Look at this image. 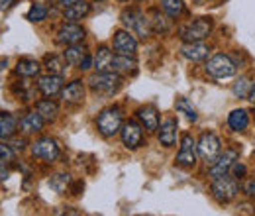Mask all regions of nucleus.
Wrapping results in <instances>:
<instances>
[{
	"label": "nucleus",
	"mask_w": 255,
	"mask_h": 216,
	"mask_svg": "<svg viewBox=\"0 0 255 216\" xmlns=\"http://www.w3.org/2000/svg\"><path fill=\"white\" fill-rule=\"evenodd\" d=\"M120 18H122V24L126 26V30H129L133 35H137L139 39H147L153 31L149 16H145V12H141L137 8H126Z\"/></svg>",
	"instance_id": "obj_1"
},
{
	"label": "nucleus",
	"mask_w": 255,
	"mask_h": 216,
	"mask_svg": "<svg viewBox=\"0 0 255 216\" xmlns=\"http://www.w3.org/2000/svg\"><path fill=\"white\" fill-rule=\"evenodd\" d=\"M122 124H124V116L120 106H108L96 118V128L104 138H114L122 130Z\"/></svg>",
	"instance_id": "obj_2"
},
{
	"label": "nucleus",
	"mask_w": 255,
	"mask_h": 216,
	"mask_svg": "<svg viewBox=\"0 0 255 216\" xmlns=\"http://www.w3.org/2000/svg\"><path fill=\"white\" fill-rule=\"evenodd\" d=\"M89 87L98 94H114L122 87V75L116 71H96L89 79Z\"/></svg>",
	"instance_id": "obj_3"
},
{
	"label": "nucleus",
	"mask_w": 255,
	"mask_h": 216,
	"mask_svg": "<svg viewBox=\"0 0 255 216\" xmlns=\"http://www.w3.org/2000/svg\"><path fill=\"white\" fill-rule=\"evenodd\" d=\"M204 69H206V73H208L210 77H214V79H230V77L236 75L238 65L232 61L230 55H226V53H216V55H212V57L208 59Z\"/></svg>",
	"instance_id": "obj_4"
},
{
	"label": "nucleus",
	"mask_w": 255,
	"mask_h": 216,
	"mask_svg": "<svg viewBox=\"0 0 255 216\" xmlns=\"http://www.w3.org/2000/svg\"><path fill=\"white\" fill-rule=\"evenodd\" d=\"M210 191H212V197H214L218 203H222L224 205V203H230V201H234V199L238 197L240 185H238L236 177L224 175V177H218V179L212 181Z\"/></svg>",
	"instance_id": "obj_5"
},
{
	"label": "nucleus",
	"mask_w": 255,
	"mask_h": 216,
	"mask_svg": "<svg viewBox=\"0 0 255 216\" xmlns=\"http://www.w3.org/2000/svg\"><path fill=\"white\" fill-rule=\"evenodd\" d=\"M210 31H212V20L202 16V18L192 20L191 24H187L181 30V37L183 41H202L210 35Z\"/></svg>",
	"instance_id": "obj_6"
},
{
	"label": "nucleus",
	"mask_w": 255,
	"mask_h": 216,
	"mask_svg": "<svg viewBox=\"0 0 255 216\" xmlns=\"http://www.w3.org/2000/svg\"><path fill=\"white\" fill-rule=\"evenodd\" d=\"M240 159V152L238 150H224V154H220L208 167V175L212 179H218V177H224L232 171V165Z\"/></svg>",
	"instance_id": "obj_7"
},
{
	"label": "nucleus",
	"mask_w": 255,
	"mask_h": 216,
	"mask_svg": "<svg viewBox=\"0 0 255 216\" xmlns=\"http://www.w3.org/2000/svg\"><path fill=\"white\" fill-rule=\"evenodd\" d=\"M220 140H218V136L216 134H212V132H204L200 138H198V144H196V152L198 155L204 159V161H208V163H212L218 155H220Z\"/></svg>",
	"instance_id": "obj_8"
},
{
	"label": "nucleus",
	"mask_w": 255,
	"mask_h": 216,
	"mask_svg": "<svg viewBox=\"0 0 255 216\" xmlns=\"http://www.w3.org/2000/svg\"><path fill=\"white\" fill-rule=\"evenodd\" d=\"M32 155L45 163H53L59 157V146L51 138H39L32 144Z\"/></svg>",
	"instance_id": "obj_9"
},
{
	"label": "nucleus",
	"mask_w": 255,
	"mask_h": 216,
	"mask_svg": "<svg viewBox=\"0 0 255 216\" xmlns=\"http://www.w3.org/2000/svg\"><path fill=\"white\" fill-rule=\"evenodd\" d=\"M175 161L179 167H185V169H191L196 165V142L191 134H185L181 138V150L175 157Z\"/></svg>",
	"instance_id": "obj_10"
},
{
	"label": "nucleus",
	"mask_w": 255,
	"mask_h": 216,
	"mask_svg": "<svg viewBox=\"0 0 255 216\" xmlns=\"http://www.w3.org/2000/svg\"><path fill=\"white\" fill-rule=\"evenodd\" d=\"M112 47L116 55H135L137 51V39L129 30H118L112 37Z\"/></svg>",
	"instance_id": "obj_11"
},
{
	"label": "nucleus",
	"mask_w": 255,
	"mask_h": 216,
	"mask_svg": "<svg viewBox=\"0 0 255 216\" xmlns=\"http://www.w3.org/2000/svg\"><path fill=\"white\" fill-rule=\"evenodd\" d=\"M120 136H122V144L128 150H137L143 144V130L135 120H128L122 124Z\"/></svg>",
	"instance_id": "obj_12"
},
{
	"label": "nucleus",
	"mask_w": 255,
	"mask_h": 216,
	"mask_svg": "<svg viewBox=\"0 0 255 216\" xmlns=\"http://www.w3.org/2000/svg\"><path fill=\"white\" fill-rule=\"evenodd\" d=\"M57 43L61 45H73V43H81L85 39V30L83 26H79L77 22H65L63 26L57 30Z\"/></svg>",
	"instance_id": "obj_13"
},
{
	"label": "nucleus",
	"mask_w": 255,
	"mask_h": 216,
	"mask_svg": "<svg viewBox=\"0 0 255 216\" xmlns=\"http://www.w3.org/2000/svg\"><path fill=\"white\" fill-rule=\"evenodd\" d=\"M37 89H39V93L43 94V96H55V94L61 93V89H63V77L47 73V75L37 79Z\"/></svg>",
	"instance_id": "obj_14"
},
{
	"label": "nucleus",
	"mask_w": 255,
	"mask_h": 216,
	"mask_svg": "<svg viewBox=\"0 0 255 216\" xmlns=\"http://www.w3.org/2000/svg\"><path fill=\"white\" fill-rule=\"evenodd\" d=\"M135 116L141 124V128H145V132H157L159 128V112L155 106H139L135 110Z\"/></svg>",
	"instance_id": "obj_15"
},
{
	"label": "nucleus",
	"mask_w": 255,
	"mask_h": 216,
	"mask_svg": "<svg viewBox=\"0 0 255 216\" xmlns=\"http://www.w3.org/2000/svg\"><path fill=\"white\" fill-rule=\"evenodd\" d=\"M208 45L206 43H202V41H185L183 45H181V55L185 57V59H189V61H202V59H206L208 57Z\"/></svg>",
	"instance_id": "obj_16"
},
{
	"label": "nucleus",
	"mask_w": 255,
	"mask_h": 216,
	"mask_svg": "<svg viewBox=\"0 0 255 216\" xmlns=\"http://www.w3.org/2000/svg\"><path fill=\"white\" fill-rule=\"evenodd\" d=\"M177 120H173V118H167V120H163L161 126L157 128V140H159L161 146H165V148H171V146H175V142H177Z\"/></svg>",
	"instance_id": "obj_17"
},
{
	"label": "nucleus",
	"mask_w": 255,
	"mask_h": 216,
	"mask_svg": "<svg viewBox=\"0 0 255 216\" xmlns=\"http://www.w3.org/2000/svg\"><path fill=\"white\" fill-rule=\"evenodd\" d=\"M61 98L67 104H79L85 100V85L83 81H73L65 89H61Z\"/></svg>",
	"instance_id": "obj_18"
},
{
	"label": "nucleus",
	"mask_w": 255,
	"mask_h": 216,
	"mask_svg": "<svg viewBox=\"0 0 255 216\" xmlns=\"http://www.w3.org/2000/svg\"><path fill=\"white\" fill-rule=\"evenodd\" d=\"M43 124H45V120L39 116V112H37V110H33V112H28V114L18 122V126H20V132H22V134L30 136V134H37V132H41Z\"/></svg>",
	"instance_id": "obj_19"
},
{
	"label": "nucleus",
	"mask_w": 255,
	"mask_h": 216,
	"mask_svg": "<svg viewBox=\"0 0 255 216\" xmlns=\"http://www.w3.org/2000/svg\"><path fill=\"white\" fill-rule=\"evenodd\" d=\"M89 12H91V4H89L87 0H79V2H75L73 6L65 8L63 18L67 22H79V20H83L85 16H89Z\"/></svg>",
	"instance_id": "obj_20"
},
{
	"label": "nucleus",
	"mask_w": 255,
	"mask_h": 216,
	"mask_svg": "<svg viewBox=\"0 0 255 216\" xmlns=\"http://www.w3.org/2000/svg\"><path fill=\"white\" fill-rule=\"evenodd\" d=\"M112 71H116L118 75H133L137 71V63L131 55H114Z\"/></svg>",
	"instance_id": "obj_21"
},
{
	"label": "nucleus",
	"mask_w": 255,
	"mask_h": 216,
	"mask_svg": "<svg viewBox=\"0 0 255 216\" xmlns=\"http://www.w3.org/2000/svg\"><path fill=\"white\" fill-rule=\"evenodd\" d=\"M228 126L234 130V132H246L248 126H250V114L248 110L244 108H236L228 114Z\"/></svg>",
	"instance_id": "obj_22"
},
{
	"label": "nucleus",
	"mask_w": 255,
	"mask_h": 216,
	"mask_svg": "<svg viewBox=\"0 0 255 216\" xmlns=\"http://www.w3.org/2000/svg\"><path fill=\"white\" fill-rule=\"evenodd\" d=\"M18 120L10 112H0V140H10L16 136Z\"/></svg>",
	"instance_id": "obj_23"
},
{
	"label": "nucleus",
	"mask_w": 255,
	"mask_h": 216,
	"mask_svg": "<svg viewBox=\"0 0 255 216\" xmlns=\"http://www.w3.org/2000/svg\"><path fill=\"white\" fill-rule=\"evenodd\" d=\"M85 55H87V49H85L81 43L65 45L63 59L67 61V65H71V67H79V65H81V61L85 59Z\"/></svg>",
	"instance_id": "obj_24"
},
{
	"label": "nucleus",
	"mask_w": 255,
	"mask_h": 216,
	"mask_svg": "<svg viewBox=\"0 0 255 216\" xmlns=\"http://www.w3.org/2000/svg\"><path fill=\"white\" fill-rule=\"evenodd\" d=\"M112 57H114L112 51L106 45H100L96 49V55L93 57V67H95L98 73L100 71H110L112 69Z\"/></svg>",
	"instance_id": "obj_25"
},
{
	"label": "nucleus",
	"mask_w": 255,
	"mask_h": 216,
	"mask_svg": "<svg viewBox=\"0 0 255 216\" xmlns=\"http://www.w3.org/2000/svg\"><path fill=\"white\" fill-rule=\"evenodd\" d=\"M149 22H151V30L157 31V33H167L173 26V20L169 14H161V10H153L151 16H149Z\"/></svg>",
	"instance_id": "obj_26"
},
{
	"label": "nucleus",
	"mask_w": 255,
	"mask_h": 216,
	"mask_svg": "<svg viewBox=\"0 0 255 216\" xmlns=\"http://www.w3.org/2000/svg\"><path fill=\"white\" fill-rule=\"evenodd\" d=\"M35 110L39 112V116H41L45 122H53V120L57 118V114H59V106H57V102H53L51 98L39 100V102L35 104Z\"/></svg>",
	"instance_id": "obj_27"
},
{
	"label": "nucleus",
	"mask_w": 255,
	"mask_h": 216,
	"mask_svg": "<svg viewBox=\"0 0 255 216\" xmlns=\"http://www.w3.org/2000/svg\"><path fill=\"white\" fill-rule=\"evenodd\" d=\"M39 63L35 61V59H20V61L16 63V73L20 75V77H26V79H30V77H35L37 73H39Z\"/></svg>",
	"instance_id": "obj_28"
},
{
	"label": "nucleus",
	"mask_w": 255,
	"mask_h": 216,
	"mask_svg": "<svg viewBox=\"0 0 255 216\" xmlns=\"http://www.w3.org/2000/svg\"><path fill=\"white\" fill-rule=\"evenodd\" d=\"M175 110L177 112H181V114H185L189 120L192 122H196L198 120V114H196V108L192 106L191 102H189V98H185V96H179L177 100H175Z\"/></svg>",
	"instance_id": "obj_29"
},
{
	"label": "nucleus",
	"mask_w": 255,
	"mask_h": 216,
	"mask_svg": "<svg viewBox=\"0 0 255 216\" xmlns=\"http://www.w3.org/2000/svg\"><path fill=\"white\" fill-rule=\"evenodd\" d=\"M252 79L250 77H240L236 83H234V87H232V93L234 96H238V98H248L250 96V91H252Z\"/></svg>",
	"instance_id": "obj_30"
},
{
	"label": "nucleus",
	"mask_w": 255,
	"mask_h": 216,
	"mask_svg": "<svg viewBox=\"0 0 255 216\" xmlns=\"http://www.w3.org/2000/svg\"><path fill=\"white\" fill-rule=\"evenodd\" d=\"M43 63H45V69H47V73H51V75H63L65 71V59H61V57H57V55H45V59H43Z\"/></svg>",
	"instance_id": "obj_31"
},
{
	"label": "nucleus",
	"mask_w": 255,
	"mask_h": 216,
	"mask_svg": "<svg viewBox=\"0 0 255 216\" xmlns=\"http://www.w3.org/2000/svg\"><path fill=\"white\" fill-rule=\"evenodd\" d=\"M71 185V175L69 173H55L51 179H49V187L55 191V193H65L67 187Z\"/></svg>",
	"instance_id": "obj_32"
},
{
	"label": "nucleus",
	"mask_w": 255,
	"mask_h": 216,
	"mask_svg": "<svg viewBox=\"0 0 255 216\" xmlns=\"http://www.w3.org/2000/svg\"><path fill=\"white\" fill-rule=\"evenodd\" d=\"M159 4H161V10L165 14H169L171 18H177L183 12V8H185L183 0H159Z\"/></svg>",
	"instance_id": "obj_33"
},
{
	"label": "nucleus",
	"mask_w": 255,
	"mask_h": 216,
	"mask_svg": "<svg viewBox=\"0 0 255 216\" xmlns=\"http://www.w3.org/2000/svg\"><path fill=\"white\" fill-rule=\"evenodd\" d=\"M26 18H28L30 22H43V20L47 18V8H45V4L33 2L32 6H30V10H28V14H26Z\"/></svg>",
	"instance_id": "obj_34"
},
{
	"label": "nucleus",
	"mask_w": 255,
	"mask_h": 216,
	"mask_svg": "<svg viewBox=\"0 0 255 216\" xmlns=\"http://www.w3.org/2000/svg\"><path fill=\"white\" fill-rule=\"evenodd\" d=\"M14 157H16V150H14L10 144L0 142V161H4V163H12Z\"/></svg>",
	"instance_id": "obj_35"
},
{
	"label": "nucleus",
	"mask_w": 255,
	"mask_h": 216,
	"mask_svg": "<svg viewBox=\"0 0 255 216\" xmlns=\"http://www.w3.org/2000/svg\"><path fill=\"white\" fill-rule=\"evenodd\" d=\"M244 175H246V165H242L240 161H236V163L232 165V177L240 179V177H244Z\"/></svg>",
	"instance_id": "obj_36"
},
{
	"label": "nucleus",
	"mask_w": 255,
	"mask_h": 216,
	"mask_svg": "<svg viewBox=\"0 0 255 216\" xmlns=\"http://www.w3.org/2000/svg\"><path fill=\"white\" fill-rule=\"evenodd\" d=\"M244 193L250 197V199H255V179H248L244 183Z\"/></svg>",
	"instance_id": "obj_37"
},
{
	"label": "nucleus",
	"mask_w": 255,
	"mask_h": 216,
	"mask_svg": "<svg viewBox=\"0 0 255 216\" xmlns=\"http://www.w3.org/2000/svg\"><path fill=\"white\" fill-rule=\"evenodd\" d=\"M10 146H12V148H14L16 152H18V150L22 152V150L26 148V140H24V138H20V140L16 138V140H12V142H10Z\"/></svg>",
	"instance_id": "obj_38"
},
{
	"label": "nucleus",
	"mask_w": 255,
	"mask_h": 216,
	"mask_svg": "<svg viewBox=\"0 0 255 216\" xmlns=\"http://www.w3.org/2000/svg\"><path fill=\"white\" fill-rule=\"evenodd\" d=\"M91 67H93V57L87 53V55H85V59H83V61H81V65H79V69L87 71V69H91Z\"/></svg>",
	"instance_id": "obj_39"
},
{
	"label": "nucleus",
	"mask_w": 255,
	"mask_h": 216,
	"mask_svg": "<svg viewBox=\"0 0 255 216\" xmlns=\"http://www.w3.org/2000/svg\"><path fill=\"white\" fill-rule=\"evenodd\" d=\"M8 177H10V171H8L6 163H4V161H0V181H6Z\"/></svg>",
	"instance_id": "obj_40"
},
{
	"label": "nucleus",
	"mask_w": 255,
	"mask_h": 216,
	"mask_svg": "<svg viewBox=\"0 0 255 216\" xmlns=\"http://www.w3.org/2000/svg\"><path fill=\"white\" fill-rule=\"evenodd\" d=\"M75 2H79V0H57V4H59L63 10H65V8H69V6H73Z\"/></svg>",
	"instance_id": "obj_41"
},
{
	"label": "nucleus",
	"mask_w": 255,
	"mask_h": 216,
	"mask_svg": "<svg viewBox=\"0 0 255 216\" xmlns=\"http://www.w3.org/2000/svg\"><path fill=\"white\" fill-rule=\"evenodd\" d=\"M14 4V0H0V10H8Z\"/></svg>",
	"instance_id": "obj_42"
},
{
	"label": "nucleus",
	"mask_w": 255,
	"mask_h": 216,
	"mask_svg": "<svg viewBox=\"0 0 255 216\" xmlns=\"http://www.w3.org/2000/svg\"><path fill=\"white\" fill-rule=\"evenodd\" d=\"M248 98H250V100L255 104V83L252 85V91H250V96H248Z\"/></svg>",
	"instance_id": "obj_43"
},
{
	"label": "nucleus",
	"mask_w": 255,
	"mask_h": 216,
	"mask_svg": "<svg viewBox=\"0 0 255 216\" xmlns=\"http://www.w3.org/2000/svg\"><path fill=\"white\" fill-rule=\"evenodd\" d=\"M95 2H104V0H95Z\"/></svg>",
	"instance_id": "obj_44"
},
{
	"label": "nucleus",
	"mask_w": 255,
	"mask_h": 216,
	"mask_svg": "<svg viewBox=\"0 0 255 216\" xmlns=\"http://www.w3.org/2000/svg\"><path fill=\"white\" fill-rule=\"evenodd\" d=\"M120 2H128V0H120Z\"/></svg>",
	"instance_id": "obj_45"
}]
</instances>
